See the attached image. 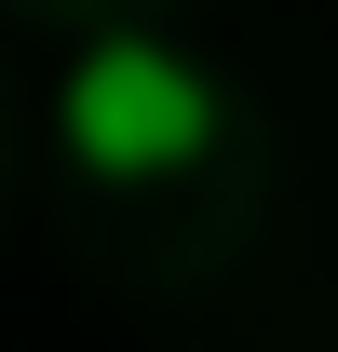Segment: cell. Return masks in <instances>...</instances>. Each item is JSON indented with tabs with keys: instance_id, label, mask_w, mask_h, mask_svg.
I'll list each match as a JSON object with an SVG mask.
<instances>
[{
	"instance_id": "6da1fadb",
	"label": "cell",
	"mask_w": 338,
	"mask_h": 352,
	"mask_svg": "<svg viewBox=\"0 0 338 352\" xmlns=\"http://www.w3.org/2000/svg\"><path fill=\"white\" fill-rule=\"evenodd\" d=\"M54 135H68V163L109 176V190H163V176H190L216 149V82L176 41L109 28V41L54 82Z\"/></svg>"
}]
</instances>
